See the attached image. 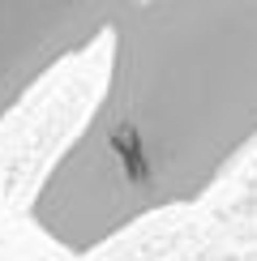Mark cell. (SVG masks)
<instances>
[{
    "instance_id": "obj_1",
    "label": "cell",
    "mask_w": 257,
    "mask_h": 261,
    "mask_svg": "<svg viewBox=\"0 0 257 261\" xmlns=\"http://www.w3.org/2000/svg\"><path fill=\"white\" fill-rule=\"evenodd\" d=\"M107 86L30 197L64 253L201 201L257 141V0H120Z\"/></svg>"
},
{
    "instance_id": "obj_2",
    "label": "cell",
    "mask_w": 257,
    "mask_h": 261,
    "mask_svg": "<svg viewBox=\"0 0 257 261\" xmlns=\"http://www.w3.org/2000/svg\"><path fill=\"white\" fill-rule=\"evenodd\" d=\"M120 0H0V128L56 64L107 35Z\"/></svg>"
}]
</instances>
